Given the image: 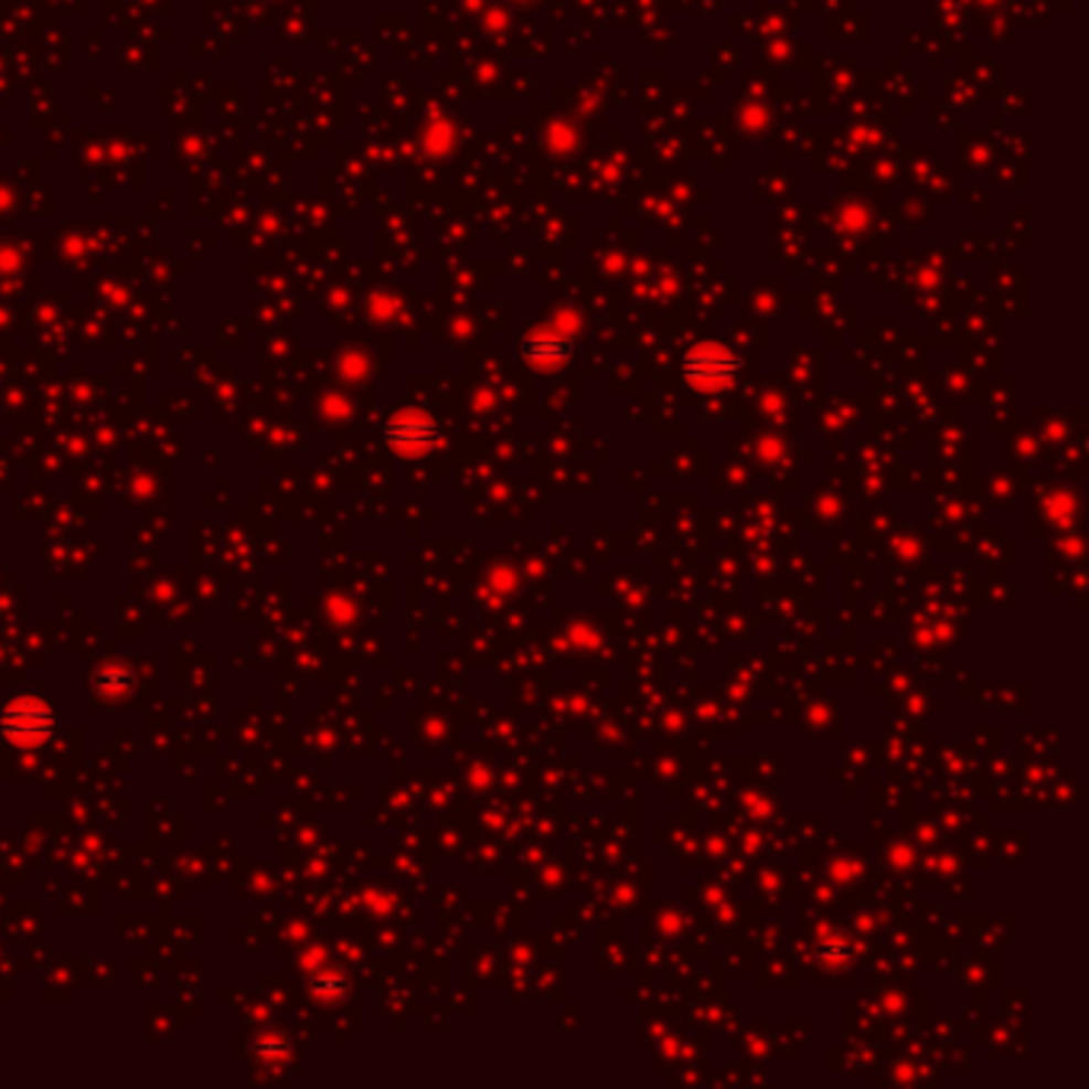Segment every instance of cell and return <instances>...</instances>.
Here are the masks:
<instances>
[{
  "label": "cell",
  "instance_id": "1",
  "mask_svg": "<svg viewBox=\"0 0 1089 1089\" xmlns=\"http://www.w3.org/2000/svg\"><path fill=\"white\" fill-rule=\"evenodd\" d=\"M738 371H741L738 355L726 345H719V342L696 345L694 352H687L684 362H681L684 381L696 391H723L738 377Z\"/></svg>",
  "mask_w": 1089,
  "mask_h": 1089
},
{
  "label": "cell",
  "instance_id": "2",
  "mask_svg": "<svg viewBox=\"0 0 1089 1089\" xmlns=\"http://www.w3.org/2000/svg\"><path fill=\"white\" fill-rule=\"evenodd\" d=\"M52 723H55L52 709L45 703H39V700H20V703L7 706V713L0 716L3 735L10 741H17V745H39V741H45L49 732H52Z\"/></svg>",
  "mask_w": 1089,
  "mask_h": 1089
},
{
  "label": "cell",
  "instance_id": "3",
  "mask_svg": "<svg viewBox=\"0 0 1089 1089\" xmlns=\"http://www.w3.org/2000/svg\"><path fill=\"white\" fill-rule=\"evenodd\" d=\"M387 445L396 455H425L438 445V425L425 413H403L387 425Z\"/></svg>",
  "mask_w": 1089,
  "mask_h": 1089
},
{
  "label": "cell",
  "instance_id": "4",
  "mask_svg": "<svg viewBox=\"0 0 1089 1089\" xmlns=\"http://www.w3.org/2000/svg\"><path fill=\"white\" fill-rule=\"evenodd\" d=\"M573 349V339L549 333V330H537V333L521 339V359L534 364V367H556V364L569 362Z\"/></svg>",
  "mask_w": 1089,
  "mask_h": 1089
}]
</instances>
